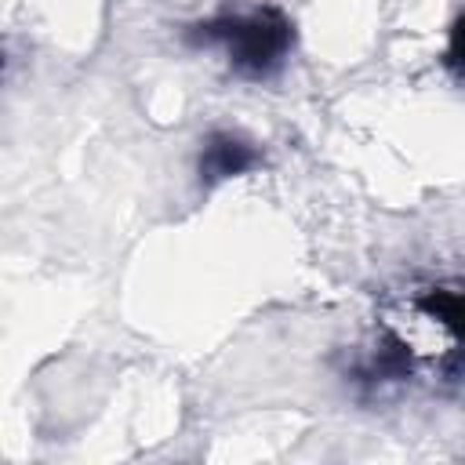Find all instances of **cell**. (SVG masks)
Segmentation results:
<instances>
[{
  "instance_id": "1",
  "label": "cell",
  "mask_w": 465,
  "mask_h": 465,
  "mask_svg": "<svg viewBox=\"0 0 465 465\" xmlns=\"http://www.w3.org/2000/svg\"><path fill=\"white\" fill-rule=\"evenodd\" d=\"M193 47H222L229 69L243 80H269L283 69L294 47V22L280 7H254L240 15H214L185 29Z\"/></svg>"
},
{
  "instance_id": "2",
  "label": "cell",
  "mask_w": 465,
  "mask_h": 465,
  "mask_svg": "<svg viewBox=\"0 0 465 465\" xmlns=\"http://www.w3.org/2000/svg\"><path fill=\"white\" fill-rule=\"evenodd\" d=\"M262 163V153L254 142H247L243 134L232 131H211L200 142V156H196V171L203 185H218L225 178H240L247 171H254Z\"/></svg>"
},
{
  "instance_id": "3",
  "label": "cell",
  "mask_w": 465,
  "mask_h": 465,
  "mask_svg": "<svg viewBox=\"0 0 465 465\" xmlns=\"http://www.w3.org/2000/svg\"><path fill=\"white\" fill-rule=\"evenodd\" d=\"M418 309L425 320H432L440 331H447L465 356V283H436L418 298Z\"/></svg>"
},
{
  "instance_id": "4",
  "label": "cell",
  "mask_w": 465,
  "mask_h": 465,
  "mask_svg": "<svg viewBox=\"0 0 465 465\" xmlns=\"http://www.w3.org/2000/svg\"><path fill=\"white\" fill-rule=\"evenodd\" d=\"M443 69L465 84V11L450 22V33H447V47H443Z\"/></svg>"
}]
</instances>
